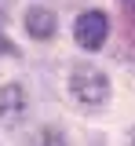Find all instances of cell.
I'll return each instance as SVG.
<instances>
[{
    "instance_id": "1",
    "label": "cell",
    "mask_w": 135,
    "mask_h": 146,
    "mask_svg": "<svg viewBox=\"0 0 135 146\" xmlns=\"http://www.w3.org/2000/svg\"><path fill=\"white\" fill-rule=\"evenodd\" d=\"M66 88H69V99L77 102L80 110H102L110 102V77L91 66V62H77L73 70H69V80H66Z\"/></svg>"
},
{
    "instance_id": "2",
    "label": "cell",
    "mask_w": 135,
    "mask_h": 146,
    "mask_svg": "<svg viewBox=\"0 0 135 146\" xmlns=\"http://www.w3.org/2000/svg\"><path fill=\"white\" fill-rule=\"evenodd\" d=\"M106 36H110V18H106V11L91 7V11H80L77 15V22H73V40H77V48L99 51V48L106 44Z\"/></svg>"
},
{
    "instance_id": "3",
    "label": "cell",
    "mask_w": 135,
    "mask_h": 146,
    "mask_svg": "<svg viewBox=\"0 0 135 146\" xmlns=\"http://www.w3.org/2000/svg\"><path fill=\"white\" fill-rule=\"evenodd\" d=\"M26 121V88L22 84H4L0 88V124L15 128Z\"/></svg>"
},
{
    "instance_id": "4",
    "label": "cell",
    "mask_w": 135,
    "mask_h": 146,
    "mask_svg": "<svg viewBox=\"0 0 135 146\" xmlns=\"http://www.w3.org/2000/svg\"><path fill=\"white\" fill-rule=\"evenodd\" d=\"M55 29H58V18H55V11L40 7V4L26 11V33L33 36V40H51V36H55Z\"/></svg>"
},
{
    "instance_id": "5",
    "label": "cell",
    "mask_w": 135,
    "mask_h": 146,
    "mask_svg": "<svg viewBox=\"0 0 135 146\" xmlns=\"http://www.w3.org/2000/svg\"><path fill=\"white\" fill-rule=\"evenodd\" d=\"M40 146H66V139H62L58 128H48V131L40 135Z\"/></svg>"
},
{
    "instance_id": "6",
    "label": "cell",
    "mask_w": 135,
    "mask_h": 146,
    "mask_svg": "<svg viewBox=\"0 0 135 146\" xmlns=\"http://www.w3.org/2000/svg\"><path fill=\"white\" fill-rule=\"evenodd\" d=\"M0 55H19V48L4 36V18H0Z\"/></svg>"
},
{
    "instance_id": "7",
    "label": "cell",
    "mask_w": 135,
    "mask_h": 146,
    "mask_svg": "<svg viewBox=\"0 0 135 146\" xmlns=\"http://www.w3.org/2000/svg\"><path fill=\"white\" fill-rule=\"evenodd\" d=\"M132 146H135V131H132Z\"/></svg>"
},
{
    "instance_id": "8",
    "label": "cell",
    "mask_w": 135,
    "mask_h": 146,
    "mask_svg": "<svg viewBox=\"0 0 135 146\" xmlns=\"http://www.w3.org/2000/svg\"><path fill=\"white\" fill-rule=\"evenodd\" d=\"M124 4H132V0H124Z\"/></svg>"
}]
</instances>
